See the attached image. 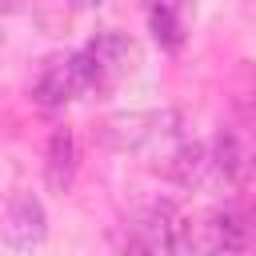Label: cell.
Returning a JSON list of instances; mask_svg holds the SVG:
<instances>
[{
    "label": "cell",
    "instance_id": "obj_6",
    "mask_svg": "<svg viewBox=\"0 0 256 256\" xmlns=\"http://www.w3.org/2000/svg\"><path fill=\"white\" fill-rule=\"evenodd\" d=\"M44 236H48V212H44L40 196L16 192L0 216V240L16 252H32L44 244Z\"/></svg>",
    "mask_w": 256,
    "mask_h": 256
},
{
    "label": "cell",
    "instance_id": "obj_9",
    "mask_svg": "<svg viewBox=\"0 0 256 256\" xmlns=\"http://www.w3.org/2000/svg\"><path fill=\"white\" fill-rule=\"evenodd\" d=\"M212 148V180H224V184H240L248 172H252V160L240 144L236 132H216V140L208 144Z\"/></svg>",
    "mask_w": 256,
    "mask_h": 256
},
{
    "label": "cell",
    "instance_id": "obj_3",
    "mask_svg": "<svg viewBox=\"0 0 256 256\" xmlns=\"http://www.w3.org/2000/svg\"><path fill=\"white\" fill-rule=\"evenodd\" d=\"M156 256H192V220L172 204H152L136 216V232Z\"/></svg>",
    "mask_w": 256,
    "mask_h": 256
},
{
    "label": "cell",
    "instance_id": "obj_13",
    "mask_svg": "<svg viewBox=\"0 0 256 256\" xmlns=\"http://www.w3.org/2000/svg\"><path fill=\"white\" fill-rule=\"evenodd\" d=\"M0 8H4V12H16V8H20V0H0Z\"/></svg>",
    "mask_w": 256,
    "mask_h": 256
},
{
    "label": "cell",
    "instance_id": "obj_7",
    "mask_svg": "<svg viewBox=\"0 0 256 256\" xmlns=\"http://www.w3.org/2000/svg\"><path fill=\"white\" fill-rule=\"evenodd\" d=\"M164 176L184 184V188H200L212 180V148L208 144H180L168 152L164 160Z\"/></svg>",
    "mask_w": 256,
    "mask_h": 256
},
{
    "label": "cell",
    "instance_id": "obj_1",
    "mask_svg": "<svg viewBox=\"0 0 256 256\" xmlns=\"http://www.w3.org/2000/svg\"><path fill=\"white\" fill-rule=\"evenodd\" d=\"M180 116L172 108H148V112H116L100 124V140L116 152H140L148 144H160L172 136Z\"/></svg>",
    "mask_w": 256,
    "mask_h": 256
},
{
    "label": "cell",
    "instance_id": "obj_5",
    "mask_svg": "<svg viewBox=\"0 0 256 256\" xmlns=\"http://www.w3.org/2000/svg\"><path fill=\"white\" fill-rule=\"evenodd\" d=\"M248 244V224L236 208H212L192 220V256H236Z\"/></svg>",
    "mask_w": 256,
    "mask_h": 256
},
{
    "label": "cell",
    "instance_id": "obj_11",
    "mask_svg": "<svg viewBox=\"0 0 256 256\" xmlns=\"http://www.w3.org/2000/svg\"><path fill=\"white\" fill-rule=\"evenodd\" d=\"M124 256H156V252H152V248H148L140 236H132V240L124 244Z\"/></svg>",
    "mask_w": 256,
    "mask_h": 256
},
{
    "label": "cell",
    "instance_id": "obj_4",
    "mask_svg": "<svg viewBox=\"0 0 256 256\" xmlns=\"http://www.w3.org/2000/svg\"><path fill=\"white\" fill-rule=\"evenodd\" d=\"M84 56L92 64V80H96V92L100 88H112L116 80L132 76L136 64H140V48L132 36L124 32H96L88 44H84Z\"/></svg>",
    "mask_w": 256,
    "mask_h": 256
},
{
    "label": "cell",
    "instance_id": "obj_10",
    "mask_svg": "<svg viewBox=\"0 0 256 256\" xmlns=\"http://www.w3.org/2000/svg\"><path fill=\"white\" fill-rule=\"evenodd\" d=\"M148 32L160 48H176L184 40V4L180 0H144Z\"/></svg>",
    "mask_w": 256,
    "mask_h": 256
},
{
    "label": "cell",
    "instance_id": "obj_2",
    "mask_svg": "<svg viewBox=\"0 0 256 256\" xmlns=\"http://www.w3.org/2000/svg\"><path fill=\"white\" fill-rule=\"evenodd\" d=\"M92 88H96L92 64H88V56L80 48V52H72L64 60H48L44 72L36 76V84H32V96L44 108H64L68 100H76L80 92H92Z\"/></svg>",
    "mask_w": 256,
    "mask_h": 256
},
{
    "label": "cell",
    "instance_id": "obj_8",
    "mask_svg": "<svg viewBox=\"0 0 256 256\" xmlns=\"http://www.w3.org/2000/svg\"><path fill=\"white\" fill-rule=\"evenodd\" d=\"M44 180L52 192H68L76 180V136L72 128H56L48 140V160H44Z\"/></svg>",
    "mask_w": 256,
    "mask_h": 256
},
{
    "label": "cell",
    "instance_id": "obj_12",
    "mask_svg": "<svg viewBox=\"0 0 256 256\" xmlns=\"http://www.w3.org/2000/svg\"><path fill=\"white\" fill-rule=\"evenodd\" d=\"M68 4H76V8H100L104 0H68Z\"/></svg>",
    "mask_w": 256,
    "mask_h": 256
}]
</instances>
